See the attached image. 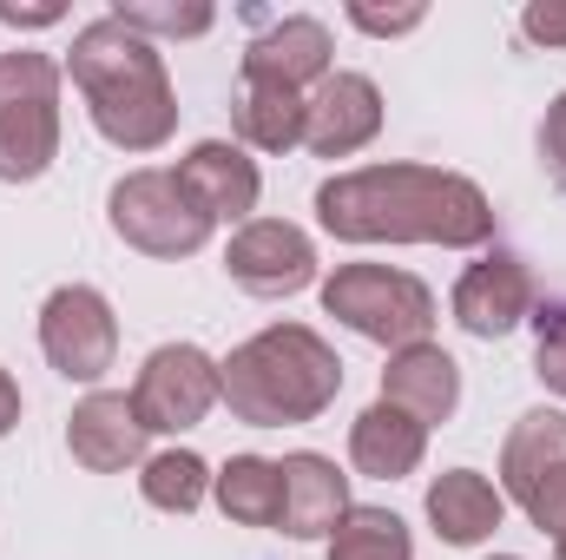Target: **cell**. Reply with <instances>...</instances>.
<instances>
[{"instance_id":"20","label":"cell","mask_w":566,"mask_h":560,"mask_svg":"<svg viewBox=\"0 0 566 560\" xmlns=\"http://www.w3.org/2000/svg\"><path fill=\"white\" fill-rule=\"evenodd\" d=\"M303 106H310V93H290V86H271V80H238V100H231L238 145H251V152L303 145Z\"/></svg>"},{"instance_id":"9","label":"cell","mask_w":566,"mask_h":560,"mask_svg":"<svg viewBox=\"0 0 566 560\" xmlns=\"http://www.w3.org/2000/svg\"><path fill=\"white\" fill-rule=\"evenodd\" d=\"M40 350L66 383H99L119 363V317L93 283H60L40 303Z\"/></svg>"},{"instance_id":"7","label":"cell","mask_w":566,"mask_h":560,"mask_svg":"<svg viewBox=\"0 0 566 560\" xmlns=\"http://www.w3.org/2000/svg\"><path fill=\"white\" fill-rule=\"evenodd\" d=\"M501 495L541 528H566V416L560 409H527L501 442Z\"/></svg>"},{"instance_id":"14","label":"cell","mask_w":566,"mask_h":560,"mask_svg":"<svg viewBox=\"0 0 566 560\" xmlns=\"http://www.w3.org/2000/svg\"><path fill=\"white\" fill-rule=\"evenodd\" d=\"M382 133V86L369 73H329L303 106V145L316 158H349Z\"/></svg>"},{"instance_id":"10","label":"cell","mask_w":566,"mask_h":560,"mask_svg":"<svg viewBox=\"0 0 566 560\" xmlns=\"http://www.w3.org/2000/svg\"><path fill=\"white\" fill-rule=\"evenodd\" d=\"M258 33H251V46H244V60H238V80H271V86H290V93H316L323 80H329V27L316 20V13H244Z\"/></svg>"},{"instance_id":"6","label":"cell","mask_w":566,"mask_h":560,"mask_svg":"<svg viewBox=\"0 0 566 560\" xmlns=\"http://www.w3.org/2000/svg\"><path fill=\"white\" fill-rule=\"evenodd\" d=\"M106 225H113V238L119 245H133L145 258H191V251H205L211 245V218L185 198V185H178V172H126L119 185H113V198H106Z\"/></svg>"},{"instance_id":"32","label":"cell","mask_w":566,"mask_h":560,"mask_svg":"<svg viewBox=\"0 0 566 560\" xmlns=\"http://www.w3.org/2000/svg\"><path fill=\"white\" fill-rule=\"evenodd\" d=\"M488 560H521V554H488Z\"/></svg>"},{"instance_id":"18","label":"cell","mask_w":566,"mask_h":560,"mask_svg":"<svg viewBox=\"0 0 566 560\" xmlns=\"http://www.w3.org/2000/svg\"><path fill=\"white\" fill-rule=\"evenodd\" d=\"M428 521L448 548H481L507 521V495L481 468H448V475L428 481Z\"/></svg>"},{"instance_id":"4","label":"cell","mask_w":566,"mask_h":560,"mask_svg":"<svg viewBox=\"0 0 566 560\" xmlns=\"http://www.w3.org/2000/svg\"><path fill=\"white\" fill-rule=\"evenodd\" d=\"M323 310L363 343H382L389 356L409 343H428L434 330V290L396 265H336L323 278Z\"/></svg>"},{"instance_id":"1","label":"cell","mask_w":566,"mask_h":560,"mask_svg":"<svg viewBox=\"0 0 566 560\" xmlns=\"http://www.w3.org/2000/svg\"><path fill=\"white\" fill-rule=\"evenodd\" d=\"M316 225L336 245H441L474 251L494 238V205L474 178L441 165H363L316 185Z\"/></svg>"},{"instance_id":"24","label":"cell","mask_w":566,"mask_h":560,"mask_svg":"<svg viewBox=\"0 0 566 560\" xmlns=\"http://www.w3.org/2000/svg\"><path fill=\"white\" fill-rule=\"evenodd\" d=\"M113 20H126L151 46L158 40H198V33L218 27V13L205 0H185V7H171V0H113Z\"/></svg>"},{"instance_id":"8","label":"cell","mask_w":566,"mask_h":560,"mask_svg":"<svg viewBox=\"0 0 566 560\" xmlns=\"http://www.w3.org/2000/svg\"><path fill=\"white\" fill-rule=\"evenodd\" d=\"M218 403H224V376H218V356H205L198 343H158L139 363L133 409H139L145 435H185Z\"/></svg>"},{"instance_id":"12","label":"cell","mask_w":566,"mask_h":560,"mask_svg":"<svg viewBox=\"0 0 566 560\" xmlns=\"http://www.w3.org/2000/svg\"><path fill=\"white\" fill-rule=\"evenodd\" d=\"M171 172H178L185 198H191L211 225H251V211H258V198H264V172H258V158L238 139H198Z\"/></svg>"},{"instance_id":"11","label":"cell","mask_w":566,"mask_h":560,"mask_svg":"<svg viewBox=\"0 0 566 560\" xmlns=\"http://www.w3.org/2000/svg\"><path fill=\"white\" fill-rule=\"evenodd\" d=\"M224 271L251 297H296V290L316 283V245L290 218H251L224 245Z\"/></svg>"},{"instance_id":"13","label":"cell","mask_w":566,"mask_h":560,"mask_svg":"<svg viewBox=\"0 0 566 560\" xmlns=\"http://www.w3.org/2000/svg\"><path fill=\"white\" fill-rule=\"evenodd\" d=\"M454 323L468 330V336H507L514 323H527L534 317V278H527V265L514 258V251H488V258H474L461 278H454Z\"/></svg>"},{"instance_id":"16","label":"cell","mask_w":566,"mask_h":560,"mask_svg":"<svg viewBox=\"0 0 566 560\" xmlns=\"http://www.w3.org/2000/svg\"><path fill=\"white\" fill-rule=\"evenodd\" d=\"M66 448L80 468L93 475H126V468H145V422L133 409V396L119 390H93L73 422H66Z\"/></svg>"},{"instance_id":"5","label":"cell","mask_w":566,"mask_h":560,"mask_svg":"<svg viewBox=\"0 0 566 560\" xmlns=\"http://www.w3.org/2000/svg\"><path fill=\"white\" fill-rule=\"evenodd\" d=\"M60 158V60L0 53V178L33 185Z\"/></svg>"},{"instance_id":"22","label":"cell","mask_w":566,"mask_h":560,"mask_svg":"<svg viewBox=\"0 0 566 560\" xmlns=\"http://www.w3.org/2000/svg\"><path fill=\"white\" fill-rule=\"evenodd\" d=\"M139 495L158 508V515H198V508H205V495H211V462H205V455H191V448L145 455Z\"/></svg>"},{"instance_id":"26","label":"cell","mask_w":566,"mask_h":560,"mask_svg":"<svg viewBox=\"0 0 566 560\" xmlns=\"http://www.w3.org/2000/svg\"><path fill=\"white\" fill-rule=\"evenodd\" d=\"M422 20H428V7H389V13H382V7H363V0L349 7V27H363V33H376V40H396V33H416Z\"/></svg>"},{"instance_id":"17","label":"cell","mask_w":566,"mask_h":560,"mask_svg":"<svg viewBox=\"0 0 566 560\" xmlns=\"http://www.w3.org/2000/svg\"><path fill=\"white\" fill-rule=\"evenodd\" d=\"M382 403H396L402 416H416L422 428L448 422L461 409V370H454V356H448L441 343H409V350H396L389 370H382Z\"/></svg>"},{"instance_id":"19","label":"cell","mask_w":566,"mask_h":560,"mask_svg":"<svg viewBox=\"0 0 566 560\" xmlns=\"http://www.w3.org/2000/svg\"><path fill=\"white\" fill-rule=\"evenodd\" d=\"M422 455H428V428L416 416H402L396 403H369L349 422V462L369 481H402V475L422 468Z\"/></svg>"},{"instance_id":"30","label":"cell","mask_w":566,"mask_h":560,"mask_svg":"<svg viewBox=\"0 0 566 560\" xmlns=\"http://www.w3.org/2000/svg\"><path fill=\"white\" fill-rule=\"evenodd\" d=\"M13 422H20V383L0 370V435H13Z\"/></svg>"},{"instance_id":"3","label":"cell","mask_w":566,"mask_h":560,"mask_svg":"<svg viewBox=\"0 0 566 560\" xmlns=\"http://www.w3.org/2000/svg\"><path fill=\"white\" fill-rule=\"evenodd\" d=\"M224 409L251 428H296L316 422L343 396V356L310 323H271L251 343H238L224 363Z\"/></svg>"},{"instance_id":"23","label":"cell","mask_w":566,"mask_h":560,"mask_svg":"<svg viewBox=\"0 0 566 560\" xmlns=\"http://www.w3.org/2000/svg\"><path fill=\"white\" fill-rule=\"evenodd\" d=\"M329 560H416L409 521L389 508H349L343 528L329 535Z\"/></svg>"},{"instance_id":"21","label":"cell","mask_w":566,"mask_h":560,"mask_svg":"<svg viewBox=\"0 0 566 560\" xmlns=\"http://www.w3.org/2000/svg\"><path fill=\"white\" fill-rule=\"evenodd\" d=\"M211 501H218L224 521H238V528H277L283 468L271 455H231V462L211 475Z\"/></svg>"},{"instance_id":"31","label":"cell","mask_w":566,"mask_h":560,"mask_svg":"<svg viewBox=\"0 0 566 560\" xmlns=\"http://www.w3.org/2000/svg\"><path fill=\"white\" fill-rule=\"evenodd\" d=\"M554 560H566V528H560V535H554Z\"/></svg>"},{"instance_id":"28","label":"cell","mask_w":566,"mask_h":560,"mask_svg":"<svg viewBox=\"0 0 566 560\" xmlns=\"http://www.w3.org/2000/svg\"><path fill=\"white\" fill-rule=\"evenodd\" d=\"M541 158H547L554 178H566V93L547 106V120H541Z\"/></svg>"},{"instance_id":"2","label":"cell","mask_w":566,"mask_h":560,"mask_svg":"<svg viewBox=\"0 0 566 560\" xmlns=\"http://www.w3.org/2000/svg\"><path fill=\"white\" fill-rule=\"evenodd\" d=\"M66 73L99 126V139L119 145V152H158V145L178 133V93H171V73H165V53L133 33L126 20L99 13L73 33V53H66Z\"/></svg>"},{"instance_id":"27","label":"cell","mask_w":566,"mask_h":560,"mask_svg":"<svg viewBox=\"0 0 566 560\" xmlns=\"http://www.w3.org/2000/svg\"><path fill=\"white\" fill-rule=\"evenodd\" d=\"M521 33H527L534 46H566V0H534V7L521 13Z\"/></svg>"},{"instance_id":"15","label":"cell","mask_w":566,"mask_h":560,"mask_svg":"<svg viewBox=\"0 0 566 560\" xmlns=\"http://www.w3.org/2000/svg\"><path fill=\"white\" fill-rule=\"evenodd\" d=\"M283 515L277 528L290 541H329L336 528H343V515L356 508L349 501V475L329 462V455H316V448H296V455H283Z\"/></svg>"},{"instance_id":"29","label":"cell","mask_w":566,"mask_h":560,"mask_svg":"<svg viewBox=\"0 0 566 560\" xmlns=\"http://www.w3.org/2000/svg\"><path fill=\"white\" fill-rule=\"evenodd\" d=\"M60 20H66L60 0H46V7H13V0H0V27H13V33H27V27H60Z\"/></svg>"},{"instance_id":"25","label":"cell","mask_w":566,"mask_h":560,"mask_svg":"<svg viewBox=\"0 0 566 560\" xmlns=\"http://www.w3.org/2000/svg\"><path fill=\"white\" fill-rule=\"evenodd\" d=\"M534 376L554 396H566V303H547L534 317Z\"/></svg>"}]
</instances>
